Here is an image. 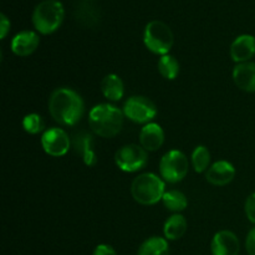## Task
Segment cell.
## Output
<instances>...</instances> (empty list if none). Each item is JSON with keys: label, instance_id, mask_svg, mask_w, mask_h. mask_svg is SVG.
I'll return each instance as SVG.
<instances>
[{"label": "cell", "instance_id": "obj_1", "mask_svg": "<svg viewBox=\"0 0 255 255\" xmlns=\"http://www.w3.org/2000/svg\"><path fill=\"white\" fill-rule=\"evenodd\" d=\"M49 111L52 119L62 126H75L84 116L85 105L76 91L60 87L50 96Z\"/></svg>", "mask_w": 255, "mask_h": 255}, {"label": "cell", "instance_id": "obj_2", "mask_svg": "<svg viewBox=\"0 0 255 255\" xmlns=\"http://www.w3.org/2000/svg\"><path fill=\"white\" fill-rule=\"evenodd\" d=\"M124 111L110 104L96 105L89 115L92 132L104 138H111L121 132L124 126Z\"/></svg>", "mask_w": 255, "mask_h": 255}, {"label": "cell", "instance_id": "obj_3", "mask_svg": "<svg viewBox=\"0 0 255 255\" xmlns=\"http://www.w3.org/2000/svg\"><path fill=\"white\" fill-rule=\"evenodd\" d=\"M164 193V182L154 173H142L133 179L131 194L137 203L142 206H153L162 201Z\"/></svg>", "mask_w": 255, "mask_h": 255}, {"label": "cell", "instance_id": "obj_4", "mask_svg": "<svg viewBox=\"0 0 255 255\" xmlns=\"http://www.w3.org/2000/svg\"><path fill=\"white\" fill-rule=\"evenodd\" d=\"M64 6L57 0H45L36 5L32 12V22L41 34H51L61 25L64 19Z\"/></svg>", "mask_w": 255, "mask_h": 255}, {"label": "cell", "instance_id": "obj_5", "mask_svg": "<svg viewBox=\"0 0 255 255\" xmlns=\"http://www.w3.org/2000/svg\"><path fill=\"white\" fill-rule=\"evenodd\" d=\"M143 41L147 49L156 55H167L173 46V32L167 24L152 20L144 27Z\"/></svg>", "mask_w": 255, "mask_h": 255}, {"label": "cell", "instance_id": "obj_6", "mask_svg": "<svg viewBox=\"0 0 255 255\" xmlns=\"http://www.w3.org/2000/svg\"><path fill=\"white\" fill-rule=\"evenodd\" d=\"M159 172L162 178L169 183H178L188 173V158L178 149L168 151L161 159Z\"/></svg>", "mask_w": 255, "mask_h": 255}, {"label": "cell", "instance_id": "obj_7", "mask_svg": "<svg viewBox=\"0 0 255 255\" xmlns=\"http://www.w3.org/2000/svg\"><path fill=\"white\" fill-rule=\"evenodd\" d=\"M148 161L147 151L138 144L129 143L122 146L115 154V162L121 171L133 173L143 168Z\"/></svg>", "mask_w": 255, "mask_h": 255}, {"label": "cell", "instance_id": "obj_8", "mask_svg": "<svg viewBox=\"0 0 255 255\" xmlns=\"http://www.w3.org/2000/svg\"><path fill=\"white\" fill-rule=\"evenodd\" d=\"M124 115L136 124H149L156 117L157 107L147 97L132 96L125 102Z\"/></svg>", "mask_w": 255, "mask_h": 255}, {"label": "cell", "instance_id": "obj_9", "mask_svg": "<svg viewBox=\"0 0 255 255\" xmlns=\"http://www.w3.org/2000/svg\"><path fill=\"white\" fill-rule=\"evenodd\" d=\"M41 144L47 154L52 157H61L69 152L71 141L69 134L64 129L54 127L44 132L41 137Z\"/></svg>", "mask_w": 255, "mask_h": 255}, {"label": "cell", "instance_id": "obj_10", "mask_svg": "<svg viewBox=\"0 0 255 255\" xmlns=\"http://www.w3.org/2000/svg\"><path fill=\"white\" fill-rule=\"evenodd\" d=\"M211 251L213 255H239L241 243L233 232L221 231L212 239Z\"/></svg>", "mask_w": 255, "mask_h": 255}, {"label": "cell", "instance_id": "obj_11", "mask_svg": "<svg viewBox=\"0 0 255 255\" xmlns=\"http://www.w3.org/2000/svg\"><path fill=\"white\" fill-rule=\"evenodd\" d=\"M236 176V168L227 161H218L212 164L206 174L207 181L217 187L227 186L231 183Z\"/></svg>", "mask_w": 255, "mask_h": 255}, {"label": "cell", "instance_id": "obj_12", "mask_svg": "<svg viewBox=\"0 0 255 255\" xmlns=\"http://www.w3.org/2000/svg\"><path fill=\"white\" fill-rule=\"evenodd\" d=\"M255 55V37L244 34L237 37L231 45V56L237 64L248 62Z\"/></svg>", "mask_w": 255, "mask_h": 255}, {"label": "cell", "instance_id": "obj_13", "mask_svg": "<svg viewBox=\"0 0 255 255\" xmlns=\"http://www.w3.org/2000/svg\"><path fill=\"white\" fill-rule=\"evenodd\" d=\"M74 148L86 166L91 167L97 163V156L95 152V141L92 134L87 132H79L74 136Z\"/></svg>", "mask_w": 255, "mask_h": 255}, {"label": "cell", "instance_id": "obj_14", "mask_svg": "<svg viewBox=\"0 0 255 255\" xmlns=\"http://www.w3.org/2000/svg\"><path fill=\"white\" fill-rule=\"evenodd\" d=\"M163 142L164 132L159 125L149 122L139 132V143L146 151H157L161 148Z\"/></svg>", "mask_w": 255, "mask_h": 255}, {"label": "cell", "instance_id": "obj_15", "mask_svg": "<svg viewBox=\"0 0 255 255\" xmlns=\"http://www.w3.org/2000/svg\"><path fill=\"white\" fill-rule=\"evenodd\" d=\"M39 35L34 31H21L11 40V50L17 56H29L39 46Z\"/></svg>", "mask_w": 255, "mask_h": 255}, {"label": "cell", "instance_id": "obj_16", "mask_svg": "<svg viewBox=\"0 0 255 255\" xmlns=\"http://www.w3.org/2000/svg\"><path fill=\"white\" fill-rule=\"evenodd\" d=\"M233 80L237 86L246 92H255V62L238 64L233 70Z\"/></svg>", "mask_w": 255, "mask_h": 255}, {"label": "cell", "instance_id": "obj_17", "mask_svg": "<svg viewBox=\"0 0 255 255\" xmlns=\"http://www.w3.org/2000/svg\"><path fill=\"white\" fill-rule=\"evenodd\" d=\"M101 91L110 101H120L125 94L124 82L117 75H106L101 81Z\"/></svg>", "mask_w": 255, "mask_h": 255}, {"label": "cell", "instance_id": "obj_18", "mask_svg": "<svg viewBox=\"0 0 255 255\" xmlns=\"http://www.w3.org/2000/svg\"><path fill=\"white\" fill-rule=\"evenodd\" d=\"M187 232V221L182 214H173L166 221L163 233L168 241H178Z\"/></svg>", "mask_w": 255, "mask_h": 255}, {"label": "cell", "instance_id": "obj_19", "mask_svg": "<svg viewBox=\"0 0 255 255\" xmlns=\"http://www.w3.org/2000/svg\"><path fill=\"white\" fill-rule=\"evenodd\" d=\"M138 255H169V247L166 239L152 237L141 244Z\"/></svg>", "mask_w": 255, "mask_h": 255}, {"label": "cell", "instance_id": "obj_20", "mask_svg": "<svg viewBox=\"0 0 255 255\" xmlns=\"http://www.w3.org/2000/svg\"><path fill=\"white\" fill-rule=\"evenodd\" d=\"M162 202H163V206L166 207L168 211L174 212V213L177 214H178L179 212L184 211V209L187 208V206H188L187 197L179 191L166 192L163 198H162Z\"/></svg>", "mask_w": 255, "mask_h": 255}, {"label": "cell", "instance_id": "obj_21", "mask_svg": "<svg viewBox=\"0 0 255 255\" xmlns=\"http://www.w3.org/2000/svg\"><path fill=\"white\" fill-rule=\"evenodd\" d=\"M158 71L164 79L174 80L179 74V62L172 55H163L158 61Z\"/></svg>", "mask_w": 255, "mask_h": 255}, {"label": "cell", "instance_id": "obj_22", "mask_svg": "<svg viewBox=\"0 0 255 255\" xmlns=\"http://www.w3.org/2000/svg\"><path fill=\"white\" fill-rule=\"evenodd\" d=\"M209 163H211V153H209L208 148L204 146L196 147L192 153V164H193L194 171L198 173L208 171Z\"/></svg>", "mask_w": 255, "mask_h": 255}, {"label": "cell", "instance_id": "obj_23", "mask_svg": "<svg viewBox=\"0 0 255 255\" xmlns=\"http://www.w3.org/2000/svg\"><path fill=\"white\" fill-rule=\"evenodd\" d=\"M22 127L30 134H37L44 129L45 124L42 117L37 114H29L22 120Z\"/></svg>", "mask_w": 255, "mask_h": 255}, {"label": "cell", "instance_id": "obj_24", "mask_svg": "<svg viewBox=\"0 0 255 255\" xmlns=\"http://www.w3.org/2000/svg\"><path fill=\"white\" fill-rule=\"evenodd\" d=\"M246 214L249 221L255 224V193H252L246 201Z\"/></svg>", "mask_w": 255, "mask_h": 255}, {"label": "cell", "instance_id": "obj_25", "mask_svg": "<svg viewBox=\"0 0 255 255\" xmlns=\"http://www.w3.org/2000/svg\"><path fill=\"white\" fill-rule=\"evenodd\" d=\"M246 248L249 255H255V228L252 229L247 236Z\"/></svg>", "mask_w": 255, "mask_h": 255}, {"label": "cell", "instance_id": "obj_26", "mask_svg": "<svg viewBox=\"0 0 255 255\" xmlns=\"http://www.w3.org/2000/svg\"><path fill=\"white\" fill-rule=\"evenodd\" d=\"M94 255H117L115 249L107 244H100L94 251Z\"/></svg>", "mask_w": 255, "mask_h": 255}, {"label": "cell", "instance_id": "obj_27", "mask_svg": "<svg viewBox=\"0 0 255 255\" xmlns=\"http://www.w3.org/2000/svg\"><path fill=\"white\" fill-rule=\"evenodd\" d=\"M9 29H10L9 19L6 17V15L1 14L0 15V37H1V39H4V37L6 36Z\"/></svg>", "mask_w": 255, "mask_h": 255}]
</instances>
